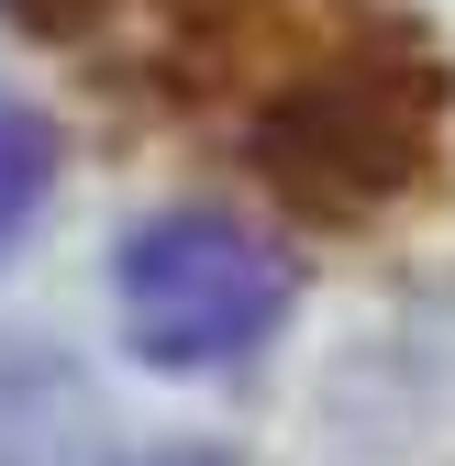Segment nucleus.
<instances>
[{"label": "nucleus", "mask_w": 455, "mask_h": 466, "mask_svg": "<svg viewBox=\"0 0 455 466\" xmlns=\"http://www.w3.org/2000/svg\"><path fill=\"white\" fill-rule=\"evenodd\" d=\"M111 289H123V333L145 367H245L256 344L289 322V256H267L256 233L234 211L211 200H178L123 233V267H111Z\"/></svg>", "instance_id": "obj_1"}, {"label": "nucleus", "mask_w": 455, "mask_h": 466, "mask_svg": "<svg viewBox=\"0 0 455 466\" xmlns=\"http://www.w3.org/2000/svg\"><path fill=\"white\" fill-rule=\"evenodd\" d=\"M45 45L100 56L123 89H234V56H267L300 0H23Z\"/></svg>", "instance_id": "obj_2"}, {"label": "nucleus", "mask_w": 455, "mask_h": 466, "mask_svg": "<svg viewBox=\"0 0 455 466\" xmlns=\"http://www.w3.org/2000/svg\"><path fill=\"white\" fill-rule=\"evenodd\" d=\"M45 200H56V123H45L34 100L0 89V245H12V233H34Z\"/></svg>", "instance_id": "obj_3"}, {"label": "nucleus", "mask_w": 455, "mask_h": 466, "mask_svg": "<svg viewBox=\"0 0 455 466\" xmlns=\"http://www.w3.org/2000/svg\"><path fill=\"white\" fill-rule=\"evenodd\" d=\"M123 466H234V455H211V444H145V455H123Z\"/></svg>", "instance_id": "obj_4"}]
</instances>
